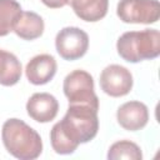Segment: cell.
Masks as SVG:
<instances>
[{"label":"cell","mask_w":160,"mask_h":160,"mask_svg":"<svg viewBox=\"0 0 160 160\" xmlns=\"http://www.w3.org/2000/svg\"><path fill=\"white\" fill-rule=\"evenodd\" d=\"M62 134L76 146L91 141L99 130L98 110L82 104H69L64 118L58 121Z\"/></svg>","instance_id":"cell-2"},{"label":"cell","mask_w":160,"mask_h":160,"mask_svg":"<svg viewBox=\"0 0 160 160\" xmlns=\"http://www.w3.org/2000/svg\"><path fill=\"white\" fill-rule=\"evenodd\" d=\"M58 70L56 60L50 54H39L29 60L25 75L32 85H45L52 80Z\"/></svg>","instance_id":"cell-10"},{"label":"cell","mask_w":160,"mask_h":160,"mask_svg":"<svg viewBox=\"0 0 160 160\" xmlns=\"http://www.w3.org/2000/svg\"><path fill=\"white\" fill-rule=\"evenodd\" d=\"M50 142H51V148L56 154L60 155H69L72 154L78 146L75 144H72L61 131V129L59 128V124L56 122L51 130H50Z\"/></svg>","instance_id":"cell-16"},{"label":"cell","mask_w":160,"mask_h":160,"mask_svg":"<svg viewBox=\"0 0 160 160\" xmlns=\"http://www.w3.org/2000/svg\"><path fill=\"white\" fill-rule=\"evenodd\" d=\"M21 11V5L16 0H0V36H6L12 31Z\"/></svg>","instance_id":"cell-14"},{"label":"cell","mask_w":160,"mask_h":160,"mask_svg":"<svg viewBox=\"0 0 160 160\" xmlns=\"http://www.w3.org/2000/svg\"><path fill=\"white\" fill-rule=\"evenodd\" d=\"M116 120L128 131L141 130L149 121V109L144 102L138 100L124 102L116 111Z\"/></svg>","instance_id":"cell-8"},{"label":"cell","mask_w":160,"mask_h":160,"mask_svg":"<svg viewBox=\"0 0 160 160\" xmlns=\"http://www.w3.org/2000/svg\"><path fill=\"white\" fill-rule=\"evenodd\" d=\"M116 50L128 62L152 60L160 55V32L156 29L126 31L118 39Z\"/></svg>","instance_id":"cell-3"},{"label":"cell","mask_w":160,"mask_h":160,"mask_svg":"<svg viewBox=\"0 0 160 160\" xmlns=\"http://www.w3.org/2000/svg\"><path fill=\"white\" fill-rule=\"evenodd\" d=\"M75 15L88 22H96L105 18L109 9V0H68Z\"/></svg>","instance_id":"cell-12"},{"label":"cell","mask_w":160,"mask_h":160,"mask_svg":"<svg viewBox=\"0 0 160 160\" xmlns=\"http://www.w3.org/2000/svg\"><path fill=\"white\" fill-rule=\"evenodd\" d=\"M45 24L42 18L34 11H21L18 16L12 31L22 40H35L44 32Z\"/></svg>","instance_id":"cell-11"},{"label":"cell","mask_w":160,"mask_h":160,"mask_svg":"<svg viewBox=\"0 0 160 160\" xmlns=\"http://www.w3.org/2000/svg\"><path fill=\"white\" fill-rule=\"evenodd\" d=\"M116 15L126 24H154L160 18V4L158 0H120Z\"/></svg>","instance_id":"cell-5"},{"label":"cell","mask_w":160,"mask_h":160,"mask_svg":"<svg viewBox=\"0 0 160 160\" xmlns=\"http://www.w3.org/2000/svg\"><path fill=\"white\" fill-rule=\"evenodd\" d=\"M22 68L19 59L9 51L0 49V85L12 86L19 82Z\"/></svg>","instance_id":"cell-13"},{"label":"cell","mask_w":160,"mask_h":160,"mask_svg":"<svg viewBox=\"0 0 160 160\" xmlns=\"http://www.w3.org/2000/svg\"><path fill=\"white\" fill-rule=\"evenodd\" d=\"M109 160H119V159H128V160H141L142 152L138 144L130 140H120L114 142L108 151Z\"/></svg>","instance_id":"cell-15"},{"label":"cell","mask_w":160,"mask_h":160,"mask_svg":"<svg viewBox=\"0 0 160 160\" xmlns=\"http://www.w3.org/2000/svg\"><path fill=\"white\" fill-rule=\"evenodd\" d=\"M62 90L69 104L89 105L99 110V98L94 90V79L85 70L69 72L62 82Z\"/></svg>","instance_id":"cell-4"},{"label":"cell","mask_w":160,"mask_h":160,"mask_svg":"<svg viewBox=\"0 0 160 160\" xmlns=\"http://www.w3.org/2000/svg\"><path fill=\"white\" fill-rule=\"evenodd\" d=\"M59 111V102L56 98L49 92H35L26 102L28 115L38 122L52 121Z\"/></svg>","instance_id":"cell-9"},{"label":"cell","mask_w":160,"mask_h":160,"mask_svg":"<svg viewBox=\"0 0 160 160\" xmlns=\"http://www.w3.org/2000/svg\"><path fill=\"white\" fill-rule=\"evenodd\" d=\"M58 54L68 61L82 58L89 49V35L76 26L62 28L55 38Z\"/></svg>","instance_id":"cell-6"},{"label":"cell","mask_w":160,"mask_h":160,"mask_svg":"<svg viewBox=\"0 0 160 160\" xmlns=\"http://www.w3.org/2000/svg\"><path fill=\"white\" fill-rule=\"evenodd\" d=\"M99 84L106 95L121 98L131 91L134 80L129 69L118 64H111L101 71Z\"/></svg>","instance_id":"cell-7"},{"label":"cell","mask_w":160,"mask_h":160,"mask_svg":"<svg viewBox=\"0 0 160 160\" xmlns=\"http://www.w3.org/2000/svg\"><path fill=\"white\" fill-rule=\"evenodd\" d=\"M1 140L8 152L20 160H34L42 152V140L39 132L16 118L8 119L2 124Z\"/></svg>","instance_id":"cell-1"},{"label":"cell","mask_w":160,"mask_h":160,"mask_svg":"<svg viewBox=\"0 0 160 160\" xmlns=\"http://www.w3.org/2000/svg\"><path fill=\"white\" fill-rule=\"evenodd\" d=\"M40 1L50 9H60L68 5V0H40Z\"/></svg>","instance_id":"cell-17"}]
</instances>
